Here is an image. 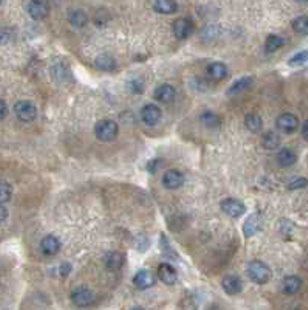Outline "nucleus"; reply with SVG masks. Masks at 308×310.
I'll return each instance as SVG.
<instances>
[{
	"label": "nucleus",
	"instance_id": "1",
	"mask_svg": "<svg viewBox=\"0 0 308 310\" xmlns=\"http://www.w3.org/2000/svg\"><path fill=\"white\" fill-rule=\"evenodd\" d=\"M118 132H120L118 123L113 121V120H101V121L96 123V126H94L96 138H98L100 141H104V143L113 141L118 137Z\"/></svg>",
	"mask_w": 308,
	"mask_h": 310
},
{
	"label": "nucleus",
	"instance_id": "2",
	"mask_svg": "<svg viewBox=\"0 0 308 310\" xmlns=\"http://www.w3.org/2000/svg\"><path fill=\"white\" fill-rule=\"evenodd\" d=\"M248 276L251 278L252 282L264 285V284L270 282L272 271L265 262H262V260H252V262H250V265H248Z\"/></svg>",
	"mask_w": 308,
	"mask_h": 310
},
{
	"label": "nucleus",
	"instance_id": "3",
	"mask_svg": "<svg viewBox=\"0 0 308 310\" xmlns=\"http://www.w3.org/2000/svg\"><path fill=\"white\" fill-rule=\"evenodd\" d=\"M14 113L20 121L31 123V121H34L36 117H38V107L31 101L22 100V101H18L14 104Z\"/></svg>",
	"mask_w": 308,
	"mask_h": 310
},
{
	"label": "nucleus",
	"instance_id": "4",
	"mask_svg": "<svg viewBox=\"0 0 308 310\" xmlns=\"http://www.w3.org/2000/svg\"><path fill=\"white\" fill-rule=\"evenodd\" d=\"M28 14L34 21H44L50 14V4H48V0H30Z\"/></svg>",
	"mask_w": 308,
	"mask_h": 310
},
{
	"label": "nucleus",
	"instance_id": "5",
	"mask_svg": "<svg viewBox=\"0 0 308 310\" xmlns=\"http://www.w3.org/2000/svg\"><path fill=\"white\" fill-rule=\"evenodd\" d=\"M70 299L76 307H88L90 304H93L94 295H93L92 290H88L86 287H78L72 291Z\"/></svg>",
	"mask_w": 308,
	"mask_h": 310
},
{
	"label": "nucleus",
	"instance_id": "6",
	"mask_svg": "<svg viewBox=\"0 0 308 310\" xmlns=\"http://www.w3.org/2000/svg\"><path fill=\"white\" fill-rule=\"evenodd\" d=\"M276 126L284 134H293L299 127V120L293 113H282V115L276 120Z\"/></svg>",
	"mask_w": 308,
	"mask_h": 310
},
{
	"label": "nucleus",
	"instance_id": "7",
	"mask_svg": "<svg viewBox=\"0 0 308 310\" xmlns=\"http://www.w3.org/2000/svg\"><path fill=\"white\" fill-rule=\"evenodd\" d=\"M222 211H223L224 214H228L230 217L237 219V217L243 216V213L246 211V208H245V205H243L237 199H224L222 202Z\"/></svg>",
	"mask_w": 308,
	"mask_h": 310
},
{
	"label": "nucleus",
	"instance_id": "8",
	"mask_svg": "<svg viewBox=\"0 0 308 310\" xmlns=\"http://www.w3.org/2000/svg\"><path fill=\"white\" fill-rule=\"evenodd\" d=\"M174 28V35L176 39H188L190 35H192V31H194V24L190 19L188 18H180V19H176L172 25Z\"/></svg>",
	"mask_w": 308,
	"mask_h": 310
},
{
	"label": "nucleus",
	"instance_id": "9",
	"mask_svg": "<svg viewBox=\"0 0 308 310\" xmlns=\"http://www.w3.org/2000/svg\"><path fill=\"white\" fill-rule=\"evenodd\" d=\"M161 117H163V112L156 104H148L144 106L141 110V118L148 126H155L160 123Z\"/></svg>",
	"mask_w": 308,
	"mask_h": 310
},
{
	"label": "nucleus",
	"instance_id": "10",
	"mask_svg": "<svg viewBox=\"0 0 308 310\" xmlns=\"http://www.w3.org/2000/svg\"><path fill=\"white\" fill-rule=\"evenodd\" d=\"M183 183H184V175L178 169H169L163 175V185L168 189H178L183 186Z\"/></svg>",
	"mask_w": 308,
	"mask_h": 310
},
{
	"label": "nucleus",
	"instance_id": "11",
	"mask_svg": "<svg viewBox=\"0 0 308 310\" xmlns=\"http://www.w3.org/2000/svg\"><path fill=\"white\" fill-rule=\"evenodd\" d=\"M155 282H156L155 274L149 270H140L134 278V284L140 290H148V288L154 287Z\"/></svg>",
	"mask_w": 308,
	"mask_h": 310
},
{
	"label": "nucleus",
	"instance_id": "12",
	"mask_svg": "<svg viewBox=\"0 0 308 310\" xmlns=\"http://www.w3.org/2000/svg\"><path fill=\"white\" fill-rule=\"evenodd\" d=\"M222 287L224 290V293H228V295L234 296V295H238V293L243 290V282L238 276L236 274H228L224 276L223 281H222Z\"/></svg>",
	"mask_w": 308,
	"mask_h": 310
},
{
	"label": "nucleus",
	"instance_id": "13",
	"mask_svg": "<svg viewBox=\"0 0 308 310\" xmlns=\"http://www.w3.org/2000/svg\"><path fill=\"white\" fill-rule=\"evenodd\" d=\"M60 247H62L60 240L56 236H53V234L45 236L42 239V242H40V250L46 256H56L60 251Z\"/></svg>",
	"mask_w": 308,
	"mask_h": 310
},
{
	"label": "nucleus",
	"instance_id": "14",
	"mask_svg": "<svg viewBox=\"0 0 308 310\" xmlns=\"http://www.w3.org/2000/svg\"><path fill=\"white\" fill-rule=\"evenodd\" d=\"M124 260H126V257H124L122 253H120V251H110V253H107L106 257H104V265H106V268H107L108 271H116V270H120V268L124 265Z\"/></svg>",
	"mask_w": 308,
	"mask_h": 310
},
{
	"label": "nucleus",
	"instance_id": "15",
	"mask_svg": "<svg viewBox=\"0 0 308 310\" xmlns=\"http://www.w3.org/2000/svg\"><path fill=\"white\" fill-rule=\"evenodd\" d=\"M158 278L166 285H174L178 279V274H176V270L170 264H161L158 267Z\"/></svg>",
	"mask_w": 308,
	"mask_h": 310
},
{
	"label": "nucleus",
	"instance_id": "16",
	"mask_svg": "<svg viewBox=\"0 0 308 310\" xmlns=\"http://www.w3.org/2000/svg\"><path fill=\"white\" fill-rule=\"evenodd\" d=\"M206 73L212 81H222L228 76V67H226L223 62H212V64H209Z\"/></svg>",
	"mask_w": 308,
	"mask_h": 310
},
{
	"label": "nucleus",
	"instance_id": "17",
	"mask_svg": "<svg viewBox=\"0 0 308 310\" xmlns=\"http://www.w3.org/2000/svg\"><path fill=\"white\" fill-rule=\"evenodd\" d=\"M302 288V279L298 276H286L282 281V291L285 295H296V293Z\"/></svg>",
	"mask_w": 308,
	"mask_h": 310
},
{
	"label": "nucleus",
	"instance_id": "18",
	"mask_svg": "<svg viewBox=\"0 0 308 310\" xmlns=\"http://www.w3.org/2000/svg\"><path fill=\"white\" fill-rule=\"evenodd\" d=\"M175 89L170 84H163L155 90V98L161 103H172L175 100Z\"/></svg>",
	"mask_w": 308,
	"mask_h": 310
},
{
	"label": "nucleus",
	"instance_id": "19",
	"mask_svg": "<svg viewBox=\"0 0 308 310\" xmlns=\"http://www.w3.org/2000/svg\"><path fill=\"white\" fill-rule=\"evenodd\" d=\"M245 126H246V129L250 130V132L258 134L262 130V127H264V120H262L260 115H258V113L250 112L248 115L245 117Z\"/></svg>",
	"mask_w": 308,
	"mask_h": 310
},
{
	"label": "nucleus",
	"instance_id": "20",
	"mask_svg": "<svg viewBox=\"0 0 308 310\" xmlns=\"http://www.w3.org/2000/svg\"><path fill=\"white\" fill-rule=\"evenodd\" d=\"M200 121H202V124H203L204 127L212 129V130L218 129V127L222 126L220 117L217 115L216 112H212V110H204L202 115H200Z\"/></svg>",
	"mask_w": 308,
	"mask_h": 310
},
{
	"label": "nucleus",
	"instance_id": "21",
	"mask_svg": "<svg viewBox=\"0 0 308 310\" xmlns=\"http://www.w3.org/2000/svg\"><path fill=\"white\" fill-rule=\"evenodd\" d=\"M298 161V155L293 149H290V148H284L279 151L278 154V163L282 166V168H290V166H293L294 163Z\"/></svg>",
	"mask_w": 308,
	"mask_h": 310
},
{
	"label": "nucleus",
	"instance_id": "22",
	"mask_svg": "<svg viewBox=\"0 0 308 310\" xmlns=\"http://www.w3.org/2000/svg\"><path fill=\"white\" fill-rule=\"evenodd\" d=\"M68 21L74 28H84L88 24V16L84 10H73L68 14Z\"/></svg>",
	"mask_w": 308,
	"mask_h": 310
},
{
	"label": "nucleus",
	"instance_id": "23",
	"mask_svg": "<svg viewBox=\"0 0 308 310\" xmlns=\"http://www.w3.org/2000/svg\"><path fill=\"white\" fill-rule=\"evenodd\" d=\"M260 217H258L257 214H252L246 219L245 225H243V234H245L246 237H252L258 230H260Z\"/></svg>",
	"mask_w": 308,
	"mask_h": 310
},
{
	"label": "nucleus",
	"instance_id": "24",
	"mask_svg": "<svg viewBox=\"0 0 308 310\" xmlns=\"http://www.w3.org/2000/svg\"><path fill=\"white\" fill-rule=\"evenodd\" d=\"M154 10L160 14H174L178 10V4L175 0H155Z\"/></svg>",
	"mask_w": 308,
	"mask_h": 310
},
{
	"label": "nucleus",
	"instance_id": "25",
	"mask_svg": "<svg viewBox=\"0 0 308 310\" xmlns=\"http://www.w3.org/2000/svg\"><path fill=\"white\" fill-rule=\"evenodd\" d=\"M262 146L265 149H270V151L278 149L280 146V137L276 132H272V130H270V132L264 134V137H262Z\"/></svg>",
	"mask_w": 308,
	"mask_h": 310
},
{
	"label": "nucleus",
	"instance_id": "26",
	"mask_svg": "<svg viewBox=\"0 0 308 310\" xmlns=\"http://www.w3.org/2000/svg\"><path fill=\"white\" fill-rule=\"evenodd\" d=\"M94 67L102 70V72H113L116 69V61L113 59L112 56L104 55V56H100L98 59L94 61Z\"/></svg>",
	"mask_w": 308,
	"mask_h": 310
},
{
	"label": "nucleus",
	"instance_id": "27",
	"mask_svg": "<svg viewBox=\"0 0 308 310\" xmlns=\"http://www.w3.org/2000/svg\"><path fill=\"white\" fill-rule=\"evenodd\" d=\"M252 83H254V81H252L251 76H243V78L237 79L236 83L231 86V89L228 90V95H237V93H240L243 90H246V89H250L252 86Z\"/></svg>",
	"mask_w": 308,
	"mask_h": 310
},
{
	"label": "nucleus",
	"instance_id": "28",
	"mask_svg": "<svg viewBox=\"0 0 308 310\" xmlns=\"http://www.w3.org/2000/svg\"><path fill=\"white\" fill-rule=\"evenodd\" d=\"M285 45V39L279 35H270L266 38V42H265V50L268 53H274L278 52L279 48H282Z\"/></svg>",
	"mask_w": 308,
	"mask_h": 310
},
{
	"label": "nucleus",
	"instance_id": "29",
	"mask_svg": "<svg viewBox=\"0 0 308 310\" xmlns=\"http://www.w3.org/2000/svg\"><path fill=\"white\" fill-rule=\"evenodd\" d=\"M293 28L299 35L306 36L308 35V16H299V18H296L293 21Z\"/></svg>",
	"mask_w": 308,
	"mask_h": 310
},
{
	"label": "nucleus",
	"instance_id": "30",
	"mask_svg": "<svg viewBox=\"0 0 308 310\" xmlns=\"http://www.w3.org/2000/svg\"><path fill=\"white\" fill-rule=\"evenodd\" d=\"M12 195V188L11 185L5 183V182H0V203H5L11 199Z\"/></svg>",
	"mask_w": 308,
	"mask_h": 310
},
{
	"label": "nucleus",
	"instance_id": "31",
	"mask_svg": "<svg viewBox=\"0 0 308 310\" xmlns=\"http://www.w3.org/2000/svg\"><path fill=\"white\" fill-rule=\"evenodd\" d=\"M308 61V50H302L299 53H296L293 58H290L288 64L290 65H302Z\"/></svg>",
	"mask_w": 308,
	"mask_h": 310
},
{
	"label": "nucleus",
	"instance_id": "32",
	"mask_svg": "<svg viewBox=\"0 0 308 310\" xmlns=\"http://www.w3.org/2000/svg\"><path fill=\"white\" fill-rule=\"evenodd\" d=\"M306 185H308V180H306V178H304V177H300V178H296V180L291 182V183L288 185V189H291V191H296V189L306 188Z\"/></svg>",
	"mask_w": 308,
	"mask_h": 310
},
{
	"label": "nucleus",
	"instance_id": "33",
	"mask_svg": "<svg viewBox=\"0 0 308 310\" xmlns=\"http://www.w3.org/2000/svg\"><path fill=\"white\" fill-rule=\"evenodd\" d=\"M128 87H130V92L141 93V92L144 90V83H142L140 78H135V79L130 81V83H128Z\"/></svg>",
	"mask_w": 308,
	"mask_h": 310
},
{
	"label": "nucleus",
	"instance_id": "34",
	"mask_svg": "<svg viewBox=\"0 0 308 310\" xmlns=\"http://www.w3.org/2000/svg\"><path fill=\"white\" fill-rule=\"evenodd\" d=\"M70 271H72V265H70V264H67V262L60 264V267H59V274L62 276V278H66L67 274H70Z\"/></svg>",
	"mask_w": 308,
	"mask_h": 310
},
{
	"label": "nucleus",
	"instance_id": "35",
	"mask_svg": "<svg viewBox=\"0 0 308 310\" xmlns=\"http://www.w3.org/2000/svg\"><path fill=\"white\" fill-rule=\"evenodd\" d=\"M8 113V106L4 100H0V121H2Z\"/></svg>",
	"mask_w": 308,
	"mask_h": 310
},
{
	"label": "nucleus",
	"instance_id": "36",
	"mask_svg": "<svg viewBox=\"0 0 308 310\" xmlns=\"http://www.w3.org/2000/svg\"><path fill=\"white\" fill-rule=\"evenodd\" d=\"M8 219V209L4 206V203H0V223L5 222Z\"/></svg>",
	"mask_w": 308,
	"mask_h": 310
},
{
	"label": "nucleus",
	"instance_id": "37",
	"mask_svg": "<svg viewBox=\"0 0 308 310\" xmlns=\"http://www.w3.org/2000/svg\"><path fill=\"white\" fill-rule=\"evenodd\" d=\"M302 137L305 140H308V121H305L304 126H302Z\"/></svg>",
	"mask_w": 308,
	"mask_h": 310
},
{
	"label": "nucleus",
	"instance_id": "38",
	"mask_svg": "<svg viewBox=\"0 0 308 310\" xmlns=\"http://www.w3.org/2000/svg\"><path fill=\"white\" fill-rule=\"evenodd\" d=\"M298 2H300V4H305V2H308V0H298Z\"/></svg>",
	"mask_w": 308,
	"mask_h": 310
},
{
	"label": "nucleus",
	"instance_id": "39",
	"mask_svg": "<svg viewBox=\"0 0 308 310\" xmlns=\"http://www.w3.org/2000/svg\"><path fill=\"white\" fill-rule=\"evenodd\" d=\"M2 2H4V0H0V4H2Z\"/></svg>",
	"mask_w": 308,
	"mask_h": 310
}]
</instances>
